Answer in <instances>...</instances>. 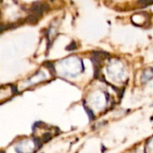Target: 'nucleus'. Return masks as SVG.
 Segmentation results:
<instances>
[]
</instances>
